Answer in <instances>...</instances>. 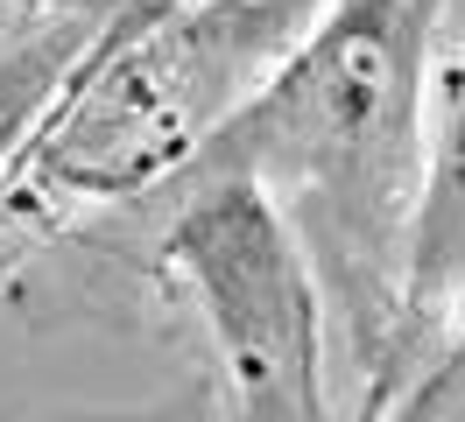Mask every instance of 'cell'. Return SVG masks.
<instances>
[{
  "label": "cell",
  "instance_id": "cell-1",
  "mask_svg": "<svg viewBox=\"0 0 465 422\" xmlns=\"http://www.w3.org/2000/svg\"><path fill=\"white\" fill-rule=\"evenodd\" d=\"M430 7L437 0H339L240 134V176H268L296 197V240L346 324L367 401L388 394L402 338Z\"/></svg>",
  "mask_w": 465,
  "mask_h": 422
},
{
  "label": "cell",
  "instance_id": "cell-2",
  "mask_svg": "<svg viewBox=\"0 0 465 422\" xmlns=\"http://www.w3.org/2000/svg\"><path fill=\"white\" fill-rule=\"evenodd\" d=\"M170 253L191 275L204 331L247 422H324L311 253L254 176H226L176 219Z\"/></svg>",
  "mask_w": 465,
  "mask_h": 422
},
{
  "label": "cell",
  "instance_id": "cell-3",
  "mask_svg": "<svg viewBox=\"0 0 465 422\" xmlns=\"http://www.w3.org/2000/svg\"><path fill=\"white\" fill-rule=\"evenodd\" d=\"M465 303V92L437 127L430 176L416 191L409 225V281H402V331L437 324V309Z\"/></svg>",
  "mask_w": 465,
  "mask_h": 422
},
{
  "label": "cell",
  "instance_id": "cell-4",
  "mask_svg": "<svg viewBox=\"0 0 465 422\" xmlns=\"http://www.w3.org/2000/svg\"><path fill=\"white\" fill-rule=\"evenodd\" d=\"M78 43H85V28H43V35H29L22 50L0 56V155L22 141V127L35 120V106L64 84Z\"/></svg>",
  "mask_w": 465,
  "mask_h": 422
},
{
  "label": "cell",
  "instance_id": "cell-5",
  "mask_svg": "<svg viewBox=\"0 0 465 422\" xmlns=\"http://www.w3.org/2000/svg\"><path fill=\"white\" fill-rule=\"evenodd\" d=\"M459 366H465V345H459V359H451V366H444V373L430 380V388H423L416 401H409V416H402V422H437V401L451 394V380H459Z\"/></svg>",
  "mask_w": 465,
  "mask_h": 422
}]
</instances>
